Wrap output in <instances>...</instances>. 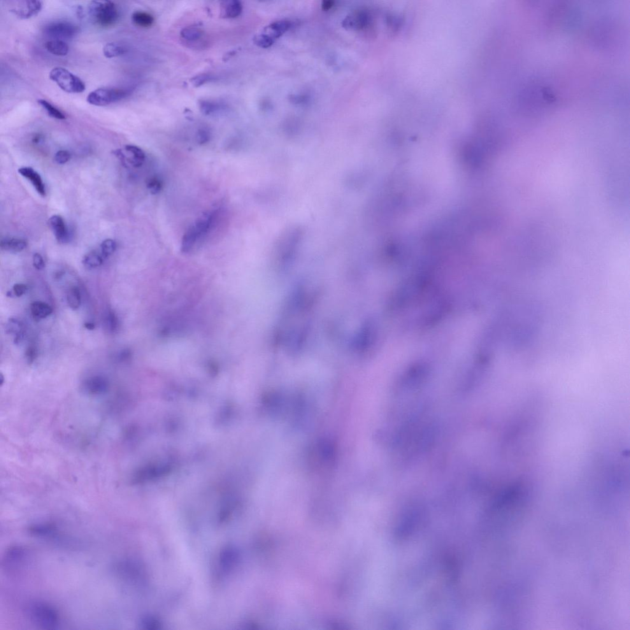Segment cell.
Returning <instances> with one entry per match:
<instances>
[{"instance_id":"2","label":"cell","mask_w":630,"mask_h":630,"mask_svg":"<svg viewBox=\"0 0 630 630\" xmlns=\"http://www.w3.org/2000/svg\"><path fill=\"white\" fill-rule=\"evenodd\" d=\"M26 612L30 620L42 629L55 630L60 625L59 612L53 606L43 601L28 604Z\"/></svg>"},{"instance_id":"9","label":"cell","mask_w":630,"mask_h":630,"mask_svg":"<svg viewBox=\"0 0 630 630\" xmlns=\"http://www.w3.org/2000/svg\"><path fill=\"white\" fill-rule=\"evenodd\" d=\"M115 571L123 579L131 583L143 580L144 571L138 562L131 560H123L115 566Z\"/></svg>"},{"instance_id":"26","label":"cell","mask_w":630,"mask_h":630,"mask_svg":"<svg viewBox=\"0 0 630 630\" xmlns=\"http://www.w3.org/2000/svg\"><path fill=\"white\" fill-rule=\"evenodd\" d=\"M67 302L72 310H75L80 307L81 303V292L79 288L73 287L67 293Z\"/></svg>"},{"instance_id":"15","label":"cell","mask_w":630,"mask_h":630,"mask_svg":"<svg viewBox=\"0 0 630 630\" xmlns=\"http://www.w3.org/2000/svg\"><path fill=\"white\" fill-rule=\"evenodd\" d=\"M125 152L128 153L129 157H126V162L135 167H141L145 160V154L141 148L136 145H127L125 147Z\"/></svg>"},{"instance_id":"34","label":"cell","mask_w":630,"mask_h":630,"mask_svg":"<svg viewBox=\"0 0 630 630\" xmlns=\"http://www.w3.org/2000/svg\"><path fill=\"white\" fill-rule=\"evenodd\" d=\"M146 187L149 190L151 194L157 195L161 191L162 183L159 178L154 177V178H151L150 180H148L147 183H146Z\"/></svg>"},{"instance_id":"36","label":"cell","mask_w":630,"mask_h":630,"mask_svg":"<svg viewBox=\"0 0 630 630\" xmlns=\"http://www.w3.org/2000/svg\"><path fill=\"white\" fill-rule=\"evenodd\" d=\"M211 134L209 129L203 127L199 129L197 134V141L200 145L208 143L210 141Z\"/></svg>"},{"instance_id":"31","label":"cell","mask_w":630,"mask_h":630,"mask_svg":"<svg viewBox=\"0 0 630 630\" xmlns=\"http://www.w3.org/2000/svg\"><path fill=\"white\" fill-rule=\"evenodd\" d=\"M117 250V243L111 239H107L102 243L101 253L104 259L110 256Z\"/></svg>"},{"instance_id":"5","label":"cell","mask_w":630,"mask_h":630,"mask_svg":"<svg viewBox=\"0 0 630 630\" xmlns=\"http://www.w3.org/2000/svg\"><path fill=\"white\" fill-rule=\"evenodd\" d=\"M131 93V90L122 88H99L90 92L87 100L92 106H107L122 101Z\"/></svg>"},{"instance_id":"28","label":"cell","mask_w":630,"mask_h":630,"mask_svg":"<svg viewBox=\"0 0 630 630\" xmlns=\"http://www.w3.org/2000/svg\"><path fill=\"white\" fill-rule=\"evenodd\" d=\"M29 531L30 533L36 536L46 537L51 536L55 531L54 525L51 524H36L30 527Z\"/></svg>"},{"instance_id":"6","label":"cell","mask_w":630,"mask_h":630,"mask_svg":"<svg viewBox=\"0 0 630 630\" xmlns=\"http://www.w3.org/2000/svg\"><path fill=\"white\" fill-rule=\"evenodd\" d=\"M373 20V14L368 9H359L346 16L342 24L346 30L364 31L371 29Z\"/></svg>"},{"instance_id":"14","label":"cell","mask_w":630,"mask_h":630,"mask_svg":"<svg viewBox=\"0 0 630 630\" xmlns=\"http://www.w3.org/2000/svg\"><path fill=\"white\" fill-rule=\"evenodd\" d=\"M84 387L90 395H101L108 391L109 383L103 376H93L86 381Z\"/></svg>"},{"instance_id":"20","label":"cell","mask_w":630,"mask_h":630,"mask_svg":"<svg viewBox=\"0 0 630 630\" xmlns=\"http://www.w3.org/2000/svg\"><path fill=\"white\" fill-rule=\"evenodd\" d=\"M30 310L33 317L38 320L44 319L49 317L53 311L52 307L50 305L41 301L33 302L30 306Z\"/></svg>"},{"instance_id":"11","label":"cell","mask_w":630,"mask_h":630,"mask_svg":"<svg viewBox=\"0 0 630 630\" xmlns=\"http://www.w3.org/2000/svg\"><path fill=\"white\" fill-rule=\"evenodd\" d=\"M291 26L292 22L290 20H279L267 25L261 33L274 44L276 39L287 32Z\"/></svg>"},{"instance_id":"13","label":"cell","mask_w":630,"mask_h":630,"mask_svg":"<svg viewBox=\"0 0 630 630\" xmlns=\"http://www.w3.org/2000/svg\"><path fill=\"white\" fill-rule=\"evenodd\" d=\"M18 173L27 179L33 185L36 191L42 197H45L46 190L45 183L41 177L34 169L30 167H24L18 169Z\"/></svg>"},{"instance_id":"41","label":"cell","mask_w":630,"mask_h":630,"mask_svg":"<svg viewBox=\"0 0 630 630\" xmlns=\"http://www.w3.org/2000/svg\"><path fill=\"white\" fill-rule=\"evenodd\" d=\"M129 355V351L123 350L118 355L117 360L120 361H125L128 359Z\"/></svg>"},{"instance_id":"27","label":"cell","mask_w":630,"mask_h":630,"mask_svg":"<svg viewBox=\"0 0 630 630\" xmlns=\"http://www.w3.org/2000/svg\"><path fill=\"white\" fill-rule=\"evenodd\" d=\"M38 102L42 108L47 111L48 115H50L51 117L59 120L66 119V116L65 115V114L63 113L62 111L59 110V109L55 108L54 106H53L52 104L50 103V102H48L47 101H46V100L39 99Z\"/></svg>"},{"instance_id":"21","label":"cell","mask_w":630,"mask_h":630,"mask_svg":"<svg viewBox=\"0 0 630 630\" xmlns=\"http://www.w3.org/2000/svg\"><path fill=\"white\" fill-rule=\"evenodd\" d=\"M243 11V5L241 1L238 0H229L224 1L222 4V11H224L225 17L235 18L241 15Z\"/></svg>"},{"instance_id":"29","label":"cell","mask_w":630,"mask_h":630,"mask_svg":"<svg viewBox=\"0 0 630 630\" xmlns=\"http://www.w3.org/2000/svg\"><path fill=\"white\" fill-rule=\"evenodd\" d=\"M104 324L107 329L110 333H115L117 331L119 321L115 311L112 310H108L107 311L104 318Z\"/></svg>"},{"instance_id":"3","label":"cell","mask_w":630,"mask_h":630,"mask_svg":"<svg viewBox=\"0 0 630 630\" xmlns=\"http://www.w3.org/2000/svg\"><path fill=\"white\" fill-rule=\"evenodd\" d=\"M91 19L98 26L109 28L117 24L120 12L115 3L110 1H92L88 7Z\"/></svg>"},{"instance_id":"23","label":"cell","mask_w":630,"mask_h":630,"mask_svg":"<svg viewBox=\"0 0 630 630\" xmlns=\"http://www.w3.org/2000/svg\"><path fill=\"white\" fill-rule=\"evenodd\" d=\"M199 108L201 112L207 116L214 115L224 109V105L221 103L209 100L200 101Z\"/></svg>"},{"instance_id":"18","label":"cell","mask_w":630,"mask_h":630,"mask_svg":"<svg viewBox=\"0 0 630 630\" xmlns=\"http://www.w3.org/2000/svg\"><path fill=\"white\" fill-rule=\"evenodd\" d=\"M27 241L24 239L5 238L2 239L0 247L2 250L11 252H20L27 248Z\"/></svg>"},{"instance_id":"17","label":"cell","mask_w":630,"mask_h":630,"mask_svg":"<svg viewBox=\"0 0 630 630\" xmlns=\"http://www.w3.org/2000/svg\"><path fill=\"white\" fill-rule=\"evenodd\" d=\"M6 334L15 336V343L18 344L23 340L25 336L24 325L19 320L16 318H10L7 322L5 327Z\"/></svg>"},{"instance_id":"40","label":"cell","mask_w":630,"mask_h":630,"mask_svg":"<svg viewBox=\"0 0 630 630\" xmlns=\"http://www.w3.org/2000/svg\"><path fill=\"white\" fill-rule=\"evenodd\" d=\"M334 4H335V2L334 1H331V0H327V1H323L322 4V8L323 9V10H324L325 11H329L330 10V9H331L332 8H333Z\"/></svg>"},{"instance_id":"42","label":"cell","mask_w":630,"mask_h":630,"mask_svg":"<svg viewBox=\"0 0 630 630\" xmlns=\"http://www.w3.org/2000/svg\"><path fill=\"white\" fill-rule=\"evenodd\" d=\"M42 139L43 138H42L41 135L37 134L34 137L32 141L34 144H39L42 141Z\"/></svg>"},{"instance_id":"19","label":"cell","mask_w":630,"mask_h":630,"mask_svg":"<svg viewBox=\"0 0 630 630\" xmlns=\"http://www.w3.org/2000/svg\"><path fill=\"white\" fill-rule=\"evenodd\" d=\"M45 48L48 52L57 56H64L69 51V46L66 42L59 39H51L46 42Z\"/></svg>"},{"instance_id":"16","label":"cell","mask_w":630,"mask_h":630,"mask_svg":"<svg viewBox=\"0 0 630 630\" xmlns=\"http://www.w3.org/2000/svg\"><path fill=\"white\" fill-rule=\"evenodd\" d=\"M238 554L236 548L228 547L223 551L220 557V566L223 571L228 572L233 569L238 560Z\"/></svg>"},{"instance_id":"35","label":"cell","mask_w":630,"mask_h":630,"mask_svg":"<svg viewBox=\"0 0 630 630\" xmlns=\"http://www.w3.org/2000/svg\"><path fill=\"white\" fill-rule=\"evenodd\" d=\"M213 76L211 75H209V74H200V75H197L195 76L194 78H193L192 79L191 82L194 87H199L204 85V84L209 82V81L213 80Z\"/></svg>"},{"instance_id":"32","label":"cell","mask_w":630,"mask_h":630,"mask_svg":"<svg viewBox=\"0 0 630 630\" xmlns=\"http://www.w3.org/2000/svg\"><path fill=\"white\" fill-rule=\"evenodd\" d=\"M141 625L144 629L157 630L160 629L161 623L153 616H145L142 618Z\"/></svg>"},{"instance_id":"12","label":"cell","mask_w":630,"mask_h":630,"mask_svg":"<svg viewBox=\"0 0 630 630\" xmlns=\"http://www.w3.org/2000/svg\"><path fill=\"white\" fill-rule=\"evenodd\" d=\"M49 225L53 230L58 242L62 244L69 242L70 234L68 228L61 216H53L49 219Z\"/></svg>"},{"instance_id":"10","label":"cell","mask_w":630,"mask_h":630,"mask_svg":"<svg viewBox=\"0 0 630 630\" xmlns=\"http://www.w3.org/2000/svg\"><path fill=\"white\" fill-rule=\"evenodd\" d=\"M42 8L41 1H21L15 2L10 11L21 19H27L38 15Z\"/></svg>"},{"instance_id":"1","label":"cell","mask_w":630,"mask_h":630,"mask_svg":"<svg viewBox=\"0 0 630 630\" xmlns=\"http://www.w3.org/2000/svg\"><path fill=\"white\" fill-rule=\"evenodd\" d=\"M218 215V210L204 213L195 222V224L188 229L182 238L181 247L182 252H190L208 235L215 227Z\"/></svg>"},{"instance_id":"30","label":"cell","mask_w":630,"mask_h":630,"mask_svg":"<svg viewBox=\"0 0 630 630\" xmlns=\"http://www.w3.org/2000/svg\"><path fill=\"white\" fill-rule=\"evenodd\" d=\"M180 36L185 40L195 41L201 39L203 36V32L197 27H188L181 30Z\"/></svg>"},{"instance_id":"39","label":"cell","mask_w":630,"mask_h":630,"mask_svg":"<svg viewBox=\"0 0 630 630\" xmlns=\"http://www.w3.org/2000/svg\"><path fill=\"white\" fill-rule=\"evenodd\" d=\"M33 265L36 270H41L45 269V262L44 261L43 257L39 253H36L33 256Z\"/></svg>"},{"instance_id":"38","label":"cell","mask_w":630,"mask_h":630,"mask_svg":"<svg viewBox=\"0 0 630 630\" xmlns=\"http://www.w3.org/2000/svg\"><path fill=\"white\" fill-rule=\"evenodd\" d=\"M38 356V351L34 345L30 346L25 352V358L29 364L33 363Z\"/></svg>"},{"instance_id":"4","label":"cell","mask_w":630,"mask_h":630,"mask_svg":"<svg viewBox=\"0 0 630 630\" xmlns=\"http://www.w3.org/2000/svg\"><path fill=\"white\" fill-rule=\"evenodd\" d=\"M50 78L65 92L81 93L86 90L85 84L80 78L62 67H55L52 69Z\"/></svg>"},{"instance_id":"8","label":"cell","mask_w":630,"mask_h":630,"mask_svg":"<svg viewBox=\"0 0 630 630\" xmlns=\"http://www.w3.org/2000/svg\"><path fill=\"white\" fill-rule=\"evenodd\" d=\"M28 552L25 548L20 546H14L8 548L4 553L2 564L4 570L18 571L24 566L27 561Z\"/></svg>"},{"instance_id":"37","label":"cell","mask_w":630,"mask_h":630,"mask_svg":"<svg viewBox=\"0 0 630 630\" xmlns=\"http://www.w3.org/2000/svg\"><path fill=\"white\" fill-rule=\"evenodd\" d=\"M71 159V153L67 150L58 151L54 156V161L59 164H66Z\"/></svg>"},{"instance_id":"25","label":"cell","mask_w":630,"mask_h":630,"mask_svg":"<svg viewBox=\"0 0 630 630\" xmlns=\"http://www.w3.org/2000/svg\"><path fill=\"white\" fill-rule=\"evenodd\" d=\"M126 48L117 43H109L103 48V53L107 58H114L120 56L126 53Z\"/></svg>"},{"instance_id":"33","label":"cell","mask_w":630,"mask_h":630,"mask_svg":"<svg viewBox=\"0 0 630 630\" xmlns=\"http://www.w3.org/2000/svg\"><path fill=\"white\" fill-rule=\"evenodd\" d=\"M28 288L26 285L22 283H18L14 285L12 289L6 293V296L9 297H20L24 296L26 293Z\"/></svg>"},{"instance_id":"22","label":"cell","mask_w":630,"mask_h":630,"mask_svg":"<svg viewBox=\"0 0 630 630\" xmlns=\"http://www.w3.org/2000/svg\"><path fill=\"white\" fill-rule=\"evenodd\" d=\"M104 258L101 253L96 251H90L84 256L83 264L88 269H94L101 266L103 264Z\"/></svg>"},{"instance_id":"43","label":"cell","mask_w":630,"mask_h":630,"mask_svg":"<svg viewBox=\"0 0 630 630\" xmlns=\"http://www.w3.org/2000/svg\"><path fill=\"white\" fill-rule=\"evenodd\" d=\"M85 327L88 330H94L95 329V324L92 323H87L85 324Z\"/></svg>"},{"instance_id":"7","label":"cell","mask_w":630,"mask_h":630,"mask_svg":"<svg viewBox=\"0 0 630 630\" xmlns=\"http://www.w3.org/2000/svg\"><path fill=\"white\" fill-rule=\"evenodd\" d=\"M79 28L76 25L66 21H57L46 25L45 34L52 39L66 40L72 39L78 34Z\"/></svg>"},{"instance_id":"24","label":"cell","mask_w":630,"mask_h":630,"mask_svg":"<svg viewBox=\"0 0 630 630\" xmlns=\"http://www.w3.org/2000/svg\"><path fill=\"white\" fill-rule=\"evenodd\" d=\"M132 20L134 24L139 27L148 28L152 26L154 23L155 18L149 13L144 11H136L132 16Z\"/></svg>"}]
</instances>
